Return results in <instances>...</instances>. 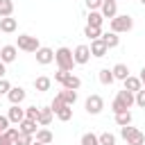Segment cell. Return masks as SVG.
<instances>
[{
  "label": "cell",
  "instance_id": "obj_1",
  "mask_svg": "<svg viewBox=\"0 0 145 145\" xmlns=\"http://www.w3.org/2000/svg\"><path fill=\"white\" fill-rule=\"evenodd\" d=\"M109 27H111V32H113V34L131 32V27H134V18H131V16H127V14H118L116 18H111V20H109Z\"/></svg>",
  "mask_w": 145,
  "mask_h": 145
},
{
  "label": "cell",
  "instance_id": "obj_2",
  "mask_svg": "<svg viewBox=\"0 0 145 145\" xmlns=\"http://www.w3.org/2000/svg\"><path fill=\"white\" fill-rule=\"evenodd\" d=\"M54 61H57V66H59V70H72V66H75V61H72V50L70 48H57L54 50Z\"/></svg>",
  "mask_w": 145,
  "mask_h": 145
},
{
  "label": "cell",
  "instance_id": "obj_3",
  "mask_svg": "<svg viewBox=\"0 0 145 145\" xmlns=\"http://www.w3.org/2000/svg\"><path fill=\"white\" fill-rule=\"evenodd\" d=\"M16 48L23 50V52H36V50L41 48V43H39V39L32 36V34H20V36L16 39Z\"/></svg>",
  "mask_w": 145,
  "mask_h": 145
},
{
  "label": "cell",
  "instance_id": "obj_4",
  "mask_svg": "<svg viewBox=\"0 0 145 145\" xmlns=\"http://www.w3.org/2000/svg\"><path fill=\"white\" fill-rule=\"evenodd\" d=\"M84 109H86L88 116H97V113H102V109H104V100H102V95H97V93L88 95L86 102H84Z\"/></svg>",
  "mask_w": 145,
  "mask_h": 145
},
{
  "label": "cell",
  "instance_id": "obj_5",
  "mask_svg": "<svg viewBox=\"0 0 145 145\" xmlns=\"http://www.w3.org/2000/svg\"><path fill=\"white\" fill-rule=\"evenodd\" d=\"M72 61H75V66H84V63H88L91 61V50H88V45H77L75 50H72Z\"/></svg>",
  "mask_w": 145,
  "mask_h": 145
},
{
  "label": "cell",
  "instance_id": "obj_6",
  "mask_svg": "<svg viewBox=\"0 0 145 145\" xmlns=\"http://www.w3.org/2000/svg\"><path fill=\"white\" fill-rule=\"evenodd\" d=\"M7 120H9V125H16L18 127L25 120V109H20V104H11L9 111H7Z\"/></svg>",
  "mask_w": 145,
  "mask_h": 145
},
{
  "label": "cell",
  "instance_id": "obj_7",
  "mask_svg": "<svg viewBox=\"0 0 145 145\" xmlns=\"http://www.w3.org/2000/svg\"><path fill=\"white\" fill-rule=\"evenodd\" d=\"M34 54H36V63H41V66H48V63L54 61V50H52V48H43V45H41Z\"/></svg>",
  "mask_w": 145,
  "mask_h": 145
},
{
  "label": "cell",
  "instance_id": "obj_8",
  "mask_svg": "<svg viewBox=\"0 0 145 145\" xmlns=\"http://www.w3.org/2000/svg\"><path fill=\"white\" fill-rule=\"evenodd\" d=\"M16 57H18V48L16 45H2L0 48V61L5 66L11 63V61H16Z\"/></svg>",
  "mask_w": 145,
  "mask_h": 145
},
{
  "label": "cell",
  "instance_id": "obj_9",
  "mask_svg": "<svg viewBox=\"0 0 145 145\" xmlns=\"http://www.w3.org/2000/svg\"><path fill=\"white\" fill-rule=\"evenodd\" d=\"M88 50H91V57H97V59L106 57V52H109V48L104 45V41H102V39H95V41H91Z\"/></svg>",
  "mask_w": 145,
  "mask_h": 145
},
{
  "label": "cell",
  "instance_id": "obj_10",
  "mask_svg": "<svg viewBox=\"0 0 145 145\" xmlns=\"http://www.w3.org/2000/svg\"><path fill=\"white\" fill-rule=\"evenodd\" d=\"M7 97H9V102H11V104H20V102L27 97V93H25V88H23V86H11V88H9V93H7Z\"/></svg>",
  "mask_w": 145,
  "mask_h": 145
},
{
  "label": "cell",
  "instance_id": "obj_11",
  "mask_svg": "<svg viewBox=\"0 0 145 145\" xmlns=\"http://www.w3.org/2000/svg\"><path fill=\"white\" fill-rule=\"evenodd\" d=\"M34 140H36V143H43V145H50V143L54 140V134H52L50 129L41 127V129H36V134H34Z\"/></svg>",
  "mask_w": 145,
  "mask_h": 145
},
{
  "label": "cell",
  "instance_id": "obj_12",
  "mask_svg": "<svg viewBox=\"0 0 145 145\" xmlns=\"http://www.w3.org/2000/svg\"><path fill=\"white\" fill-rule=\"evenodd\" d=\"M100 14H102V18H116L118 16V5L116 2H102V7H100Z\"/></svg>",
  "mask_w": 145,
  "mask_h": 145
},
{
  "label": "cell",
  "instance_id": "obj_13",
  "mask_svg": "<svg viewBox=\"0 0 145 145\" xmlns=\"http://www.w3.org/2000/svg\"><path fill=\"white\" fill-rule=\"evenodd\" d=\"M52 118H54L52 109H50V106H41V109H39V120H36V122H39L41 127H48V125L52 122Z\"/></svg>",
  "mask_w": 145,
  "mask_h": 145
},
{
  "label": "cell",
  "instance_id": "obj_14",
  "mask_svg": "<svg viewBox=\"0 0 145 145\" xmlns=\"http://www.w3.org/2000/svg\"><path fill=\"white\" fill-rule=\"evenodd\" d=\"M18 29V23H16V18H0V32H5V34H11V32H16Z\"/></svg>",
  "mask_w": 145,
  "mask_h": 145
},
{
  "label": "cell",
  "instance_id": "obj_15",
  "mask_svg": "<svg viewBox=\"0 0 145 145\" xmlns=\"http://www.w3.org/2000/svg\"><path fill=\"white\" fill-rule=\"evenodd\" d=\"M111 72H113V79H120V82H125V79L129 77V68H127V63H116V66L111 68Z\"/></svg>",
  "mask_w": 145,
  "mask_h": 145
},
{
  "label": "cell",
  "instance_id": "obj_16",
  "mask_svg": "<svg viewBox=\"0 0 145 145\" xmlns=\"http://www.w3.org/2000/svg\"><path fill=\"white\" fill-rule=\"evenodd\" d=\"M100 39L104 41V45H106L109 50H113V48H118V45H120V36H118V34H113V32H106V34H102Z\"/></svg>",
  "mask_w": 145,
  "mask_h": 145
},
{
  "label": "cell",
  "instance_id": "obj_17",
  "mask_svg": "<svg viewBox=\"0 0 145 145\" xmlns=\"http://www.w3.org/2000/svg\"><path fill=\"white\" fill-rule=\"evenodd\" d=\"M50 86H52V79H50V77H45V75H41V77H36V79H34V88H36L39 93L50 91Z\"/></svg>",
  "mask_w": 145,
  "mask_h": 145
},
{
  "label": "cell",
  "instance_id": "obj_18",
  "mask_svg": "<svg viewBox=\"0 0 145 145\" xmlns=\"http://www.w3.org/2000/svg\"><path fill=\"white\" fill-rule=\"evenodd\" d=\"M140 88H143V84H140V79H138V77L129 75V77L125 79V91H129V93H138Z\"/></svg>",
  "mask_w": 145,
  "mask_h": 145
},
{
  "label": "cell",
  "instance_id": "obj_19",
  "mask_svg": "<svg viewBox=\"0 0 145 145\" xmlns=\"http://www.w3.org/2000/svg\"><path fill=\"white\" fill-rule=\"evenodd\" d=\"M79 86H82V79H79L77 75H72V72H70V75L66 77V82L61 84V88H68V91H77Z\"/></svg>",
  "mask_w": 145,
  "mask_h": 145
},
{
  "label": "cell",
  "instance_id": "obj_20",
  "mask_svg": "<svg viewBox=\"0 0 145 145\" xmlns=\"http://www.w3.org/2000/svg\"><path fill=\"white\" fill-rule=\"evenodd\" d=\"M36 129H39V127H36V122H34V120H27V118L18 125V131H20V134H29V136H34V134H36Z\"/></svg>",
  "mask_w": 145,
  "mask_h": 145
},
{
  "label": "cell",
  "instance_id": "obj_21",
  "mask_svg": "<svg viewBox=\"0 0 145 145\" xmlns=\"http://www.w3.org/2000/svg\"><path fill=\"white\" fill-rule=\"evenodd\" d=\"M97 79H100V84H104V86H111L116 79H113V72H111V68H102L100 72H97Z\"/></svg>",
  "mask_w": 145,
  "mask_h": 145
},
{
  "label": "cell",
  "instance_id": "obj_22",
  "mask_svg": "<svg viewBox=\"0 0 145 145\" xmlns=\"http://www.w3.org/2000/svg\"><path fill=\"white\" fill-rule=\"evenodd\" d=\"M116 100H120L127 109H131V106H134V93H129V91H125V88H122V91H118Z\"/></svg>",
  "mask_w": 145,
  "mask_h": 145
},
{
  "label": "cell",
  "instance_id": "obj_23",
  "mask_svg": "<svg viewBox=\"0 0 145 145\" xmlns=\"http://www.w3.org/2000/svg\"><path fill=\"white\" fill-rule=\"evenodd\" d=\"M59 95H61V100H63L68 106H72V104L77 102V91H68V88H61V91H59Z\"/></svg>",
  "mask_w": 145,
  "mask_h": 145
},
{
  "label": "cell",
  "instance_id": "obj_24",
  "mask_svg": "<svg viewBox=\"0 0 145 145\" xmlns=\"http://www.w3.org/2000/svg\"><path fill=\"white\" fill-rule=\"evenodd\" d=\"M14 14V0H2L0 2V18H9Z\"/></svg>",
  "mask_w": 145,
  "mask_h": 145
},
{
  "label": "cell",
  "instance_id": "obj_25",
  "mask_svg": "<svg viewBox=\"0 0 145 145\" xmlns=\"http://www.w3.org/2000/svg\"><path fill=\"white\" fill-rule=\"evenodd\" d=\"M102 23H104V18H102L100 11H91V14H88V23H86V25H91V27H102Z\"/></svg>",
  "mask_w": 145,
  "mask_h": 145
},
{
  "label": "cell",
  "instance_id": "obj_26",
  "mask_svg": "<svg viewBox=\"0 0 145 145\" xmlns=\"http://www.w3.org/2000/svg\"><path fill=\"white\" fill-rule=\"evenodd\" d=\"M84 36L91 39V41H95V39L102 36V27H91V25H86V27H84Z\"/></svg>",
  "mask_w": 145,
  "mask_h": 145
},
{
  "label": "cell",
  "instance_id": "obj_27",
  "mask_svg": "<svg viewBox=\"0 0 145 145\" xmlns=\"http://www.w3.org/2000/svg\"><path fill=\"white\" fill-rule=\"evenodd\" d=\"M116 125H118V127H127V125H131V111L116 113Z\"/></svg>",
  "mask_w": 145,
  "mask_h": 145
},
{
  "label": "cell",
  "instance_id": "obj_28",
  "mask_svg": "<svg viewBox=\"0 0 145 145\" xmlns=\"http://www.w3.org/2000/svg\"><path fill=\"white\" fill-rule=\"evenodd\" d=\"M54 116H57V118H59L61 122H68V120L72 118V106H68V104H66V106H63V109H59V111H57Z\"/></svg>",
  "mask_w": 145,
  "mask_h": 145
},
{
  "label": "cell",
  "instance_id": "obj_29",
  "mask_svg": "<svg viewBox=\"0 0 145 145\" xmlns=\"http://www.w3.org/2000/svg\"><path fill=\"white\" fill-rule=\"evenodd\" d=\"M127 145H145V134L138 129L136 134H131V136L127 138Z\"/></svg>",
  "mask_w": 145,
  "mask_h": 145
},
{
  "label": "cell",
  "instance_id": "obj_30",
  "mask_svg": "<svg viewBox=\"0 0 145 145\" xmlns=\"http://www.w3.org/2000/svg\"><path fill=\"white\" fill-rule=\"evenodd\" d=\"M97 140H100V145H116V136H113L111 131L100 134V136H97Z\"/></svg>",
  "mask_w": 145,
  "mask_h": 145
},
{
  "label": "cell",
  "instance_id": "obj_31",
  "mask_svg": "<svg viewBox=\"0 0 145 145\" xmlns=\"http://www.w3.org/2000/svg\"><path fill=\"white\" fill-rule=\"evenodd\" d=\"M79 143H82V145H100V140H97V136H95V134H91V131H88V134H84Z\"/></svg>",
  "mask_w": 145,
  "mask_h": 145
},
{
  "label": "cell",
  "instance_id": "obj_32",
  "mask_svg": "<svg viewBox=\"0 0 145 145\" xmlns=\"http://www.w3.org/2000/svg\"><path fill=\"white\" fill-rule=\"evenodd\" d=\"M63 106H66V102H63V100H61V95L57 93V95H54V100H52V104H50L52 113H57V111H59V109H63Z\"/></svg>",
  "mask_w": 145,
  "mask_h": 145
},
{
  "label": "cell",
  "instance_id": "obj_33",
  "mask_svg": "<svg viewBox=\"0 0 145 145\" xmlns=\"http://www.w3.org/2000/svg\"><path fill=\"white\" fill-rule=\"evenodd\" d=\"M134 104L140 106V109H145V88H140L138 93H134Z\"/></svg>",
  "mask_w": 145,
  "mask_h": 145
},
{
  "label": "cell",
  "instance_id": "obj_34",
  "mask_svg": "<svg viewBox=\"0 0 145 145\" xmlns=\"http://www.w3.org/2000/svg\"><path fill=\"white\" fill-rule=\"evenodd\" d=\"M111 111H113V116H116V113H125V111H129V109H127L120 100H113V102H111Z\"/></svg>",
  "mask_w": 145,
  "mask_h": 145
},
{
  "label": "cell",
  "instance_id": "obj_35",
  "mask_svg": "<svg viewBox=\"0 0 145 145\" xmlns=\"http://www.w3.org/2000/svg\"><path fill=\"white\" fill-rule=\"evenodd\" d=\"M25 118L36 122V120H39V109H36V106H27V109H25ZM36 125H39V122H36Z\"/></svg>",
  "mask_w": 145,
  "mask_h": 145
},
{
  "label": "cell",
  "instance_id": "obj_36",
  "mask_svg": "<svg viewBox=\"0 0 145 145\" xmlns=\"http://www.w3.org/2000/svg\"><path fill=\"white\" fill-rule=\"evenodd\" d=\"M34 143V136H29V134H18V138H16V145H32Z\"/></svg>",
  "mask_w": 145,
  "mask_h": 145
},
{
  "label": "cell",
  "instance_id": "obj_37",
  "mask_svg": "<svg viewBox=\"0 0 145 145\" xmlns=\"http://www.w3.org/2000/svg\"><path fill=\"white\" fill-rule=\"evenodd\" d=\"M18 134H20V131H18V127H9V129L5 131V138H9V140L16 145V138H18Z\"/></svg>",
  "mask_w": 145,
  "mask_h": 145
},
{
  "label": "cell",
  "instance_id": "obj_38",
  "mask_svg": "<svg viewBox=\"0 0 145 145\" xmlns=\"http://www.w3.org/2000/svg\"><path fill=\"white\" fill-rule=\"evenodd\" d=\"M136 131H138V129H136V127H131V125H127V127H120V136H122L125 140H127L131 134H136Z\"/></svg>",
  "mask_w": 145,
  "mask_h": 145
},
{
  "label": "cell",
  "instance_id": "obj_39",
  "mask_svg": "<svg viewBox=\"0 0 145 145\" xmlns=\"http://www.w3.org/2000/svg\"><path fill=\"white\" fill-rule=\"evenodd\" d=\"M102 2L104 0H86V7H88V11H100Z\"/></svg>",
  "mask_w": 145,
  "mask_h": 145
},
{
  "label": "cell",
  "instance_id": "obj_40",
  "mask_svg": "<svg viewBox=\"0 0 145 145\" xmlns=\"http://www.w3.org/2000/svg\"><path fill=\"white\" fill-rule=\"evenodd\" d=\"M68 75H70L68 70H57V72H54V82H59V84H63Z\"/></svg>",
  "mask_w": 145,
  "mask_h": 145
},
{
  "label": "cell",
  "instance_id": "obj_41",
  "mask_svg": "<svg viewBox=\"0 0 145 145\" xmlns=\"http://www.w3.org/2000/svg\"><path fill=\"white\" fill-rule=\"evenodd\" d=\"M9 88H11V84L2 77V79H0V95H7V93H9Z\"/></svg>",
  "mask_w": 145,
  "mask_h": 145
},
{
  "label": "cell",
  "instance_id": "obj_42",
  "mask_svg": "<svg viewBox=\"0 0 145 145\" xmlns=\"http://www.w3.org/2000/svg\"><path fill=\"white\" fill-rule=\"evenodd\" d=\"M7 129H9V120H7V116H0V136H2Z\"/></svg>",
  "mask_w": 145,
  "mask_h": 145
},
{
  "label": "cell",
  "instance_id": "obj_43",
  "mask_svg": "<svg viewBox=\"0 0 145 145\" xmlns=\"http://www.w3.org/2000/svg\"><path fill=\"white\" fill-rule=\"evenodd\" d=\"M0 145H14V143H11L9 138H5V134H2V136H0Z\"/></svg>",
  "mask_w": 145,
  "mask_h": 145
},
{
  "label": "cell",
  "instance_id": "obj_44",
  "mask_svg": "<svg viewBox=\"0 0 145 145\" xmlns=\"http://www.w3.org/2000/svg\"><path fill=\"white\" fill-rule=\"evenodd\" d=\"M138 79H140V84H143V88H145V66H143V70H140V77H138Z\"/></svg>",
  "mask_w": 145,
  "mask_h": 145
},
{
  "label": "cell",
  "instance_id": "obj_45",
  "mask_svg": "<svg viewBox=\"0 0 145 145\" xmlns=\"http://www.w3.org/2000/svg\"><path fill=\"white\" fill-rule=\"evenodd\" d=\"M5 72H7V68H5V63H2V61H0V79H2V77H5Z\"/></svg>",
  "mask_w": 145,
  "mask_h": 145
},
{
  "label": "cell",
  "instance_id": "obj_46",
  "mask_svg": "<svg viewBox=\"0 0 145 145\" xmlns=\"http://www.w3.org/2000/svg\"><path fill=\"white\" fill-rule=\"evenodd\" d=\"M104 2H118V0H104Z\"/></svg>",
  "mask_w": 145,
  "mask_h": 145
},
{
  "label": "cell",
  "instance_id": "obj_47",
  "mask_svg": "<svg viewBox=\"0 0 145 145\" xmlns=\"http://www.w3.org/2000/svg\"><path fill=\"white\" fill-rule=\"evenodd\" d=\"M138 2H140V5H143V7H145V0H138Z\"/></svg>",
  "mask_w": 145,
  "mask_h": 145
},
{
  "label": "cell",
  "instance_id": "obj_48",
  "mask_svg": "<svg viewBox=\"0 0 145 145\" xmlns=\"http://www.w3.org/2000/svg\"><path fill=\"white\" fill-rule=\"evenodd\" d=\"M32 145H43V143H36V140H34V143H32Z\"/></svg>",
  "mask_w": 145,
  "mask_h": 145
},
{
  "label": "cell",
  "instance_id": "obj_49",
  "mask_svg": "<svg viewBox=\"0 0 145 145\" xmlns=\"http://www.w3.org/2000/svg\"><path fill=\"white\" fill-rule=\"evenodd\" d=\"M0 48H2V45H0Z\"/></svg>",
  "mask_w": 145,
  "mask_h": 145
},
{
  "label": "cell",
  "instance_id": "obj_50",
  "mask_svg": "<svg viewBox=\"0 0 145 145\" xmlns=\"http://www.w3.org/2000/svg\"><path fill=\"white\" fill-rule=\"evenodd\" d=\"M0 2H2V0H0Z\"/></svg>",
  "mask_w": 145,
  "mask_h": 145
}]
</instances>
